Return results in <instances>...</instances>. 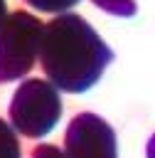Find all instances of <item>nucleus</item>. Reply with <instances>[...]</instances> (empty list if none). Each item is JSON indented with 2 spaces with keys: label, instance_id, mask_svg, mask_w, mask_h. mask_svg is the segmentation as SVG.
<instances>
[{
  "label": "nucleus",
  "instance_id": "nucleus-2",
  "mask_svg": "<svg viewBox=\"0 0 155 158\" xmlns=\"http://www.w3.org/2000/svg\"><path fill=\"white\" fill-rule=\"evenodd\" d=\"M42 35L44 25L34 15L25 10L7 15L5 25L0 27V81L20 79L34 67Z\"/></svg>",
  "mask_w": 155,
  "mask_h": 158
},
{
  "label": "nucleus",
  "instance_id": "nucleus-8",
  "mask_svg": "<svg viewBox=\"0 0 155 158\" xmlns=\"http://www.w3.org/2000/svg\"><path fill=\"white\" fill-rule=\"evenodd\" d=\"M34 158H64V156L57 153V148H52V146H42L34 151Z\"/></svg>",
  "mask_w": 155,
  "mask_h": 158
},
{
  "label": "nucleus",
  "instance_id": "nucleus-6",
  "mask_svg": "<svg viewBox=\"0 0 155 158\" xmlns=\"http://www.w3.org/2000/svg\"><path fill=\"white\" fill-rule=\"evenodd\" d=\"M93 5H98L101 10H106L111 15H121V17H128L135 12L133 0H93Z\"/></svg>",
  "mask_w": 155,
  "mask_h": 158
},
{
  "label": "nucleus",
  "instance_id": "nucleus-10",
  "mask_svg": "<svg viewBox=\"0 0 155 158\" xmlns=\"http://www.w3.org/2000/svg\"><path fill=\"white\" fill-rule=\"evenodd\" d=\"M150 158H155V138L150 141Z\"/></svg>",
  "mask_w": 155,
  "mask_h": 158
},
{
  "label": "nucleus",
  "instance_id": "nucleus-7",
  "mask_svg": "<svg viewBox=\"0 0 155 158\" xmlns=\"http://www.w3.org/2000/svg\"><path fill=\"white\" fill-rule=\"evenodd\" d=\"M25 2L39 12H64V10L74 7L79 0H25Z\"/></svg>",
  "mask_w": 155,
  "mask_h": 158
},
{
  "label": "nucleus",
  "instance_id": "nucleus-5",
  "mask_svg": "<svg viewBox=\"0 0 155 158\" xmlns=\"http://www.w3.org/2000/svg\"><path fill=\"white\" fill-rule=\"evenodd\" d=\"M0 158H20L17 138L5 121H0Z\"/></svg>",
  "mask_w": 155,
  "mask_h": 158
},
{
  "label": "nucleus",
  "instance_id": "nucleus-9",
  "mask_svg": "<svg viewBox=\"0 0 155 158\" xmlns=\"http://www.w3.org/2000/svg\"><path fill=\"white\" fill-rule=\"evenodd\" d=\"M5 20H7V5H5V0H0V27L5 25Z\"/></svg>",
  "mask_w": 155,
  "mask_h": 158
},
{
  "label": "nucleus",
  "instance_id": "nucleus-3",
  "mask_svg": "<svg viewBox=\"0 0 155 158\" xmlns=\"http://www.w3.org/2000/svg\"><path fill=\"white\" fill-rule=\"evenodd\" d=\"M59 116H62V101L52 81L27 79L17 86L10 104V118L20 133L44 136L54 128Z\"/></svg>",
  "mask_w": 155,
  "mask_h": 158
},
{
  "label": "nucleus",
  "instance_id": "nucleus-4",
  "mask_svg": "<svg viewBox=\"0 0 155 158\" xmlns=\"http://www.w3.org/2000/svg\"><path fill=\"white\" fill-rule=\"evenodd\" d=\"M66 158H116L111 126L93 114H79L66 128Z\"/></svg>",
  "mask_w": 155,
  "mask_h": 158
},
{
  "label": "nucleus",
  "instance_id": "nucleus-1",
  "mask_svg": "<svg viewBox=\"0 0 155 158\" xmlns=\"http://www.w3.org/2000/svg\"><path fill=\"white\" fill-rule=\"evenodd\" d=\"M111 59L108 44L81 15L62 12L44 25L39 64L57 89L71 94L91 89Z\"/></svg>",
  "mask_w": 155,
  "mask_h": 158
}]
</instances>
